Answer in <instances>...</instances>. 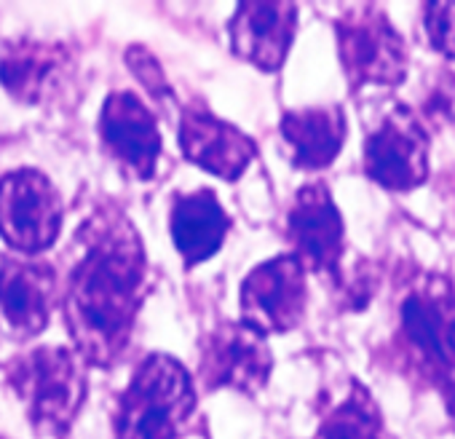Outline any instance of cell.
Wrapping results in <instances>:
<instances>
[{
  "label": "cell",
  "mask_w": 455,
  "mask_h": 439,
  "mask_svg": "<svg viewBox=\"0 0 455 439\" xmlns=\"http://www.w3.org/2000/svg\"><path fill=\"white\" fill-rule=\"evenodd\" d=\"M84 247L68 276L65 324L76 354L94 367H113L129 348L145 298L148 263L132 220L105 206L78 231Z\"/></svg>",
  "instance_id": "6da1fadb"
},
{
  "label": "cell",
  "mask_w": 455,
  "mask_h": 439,
  "mask_svg": "<svg viewBox=\"0 0 455 439\" xmlns=\"http://www.w3.org/2000/svg\"><path fill=\"white\" fill-rule=\"evenodd\" d=\"M399 351L420 383L431 386L455 420V287L439 274H426L399 303Z\"/></svg>",
  "instance_id": "7a4b0ae2"
},
{
  "label": "cell",
  "mask_w": 455,
  "mask_h": 439,
  "mask_svg": "<svg viewBox=\"0 0 455 439\" xmlns=\"http://www.w3.org/2000/svg\"><path fill=\"white\" fill-rule=\"evenodd\" d=\"M6 380L38 436H65L86 399L81 356L65 346H41L14 356L6 364Z\"/></svg>",
  "instance_id": "3957f363"
},
{
  "label": "cell",
  "mask_w": 455,
  "mask_h": 439,
  "mask_svg": "<svg viewBox=\"0 0 455 439\" xmlns=\"http://www.w3.org/2000/svg\"><path fill=\"white\" fill-rule=\"evenodd\" d=\"M196 410L188 370L166 356H148L116 407V439H180Z\"/></svg>",
  "instance_id": "277c9868"
},
{
  "label": "cell",
  "mask_w": 455,
  "mask_h": 439,
  "mask_svg": "<svg viewBox=\"0 0 455 439\" xmlns=\"http://www.w3.org/2000/svg\"><path fill=\"white\" fill-rule=\"evenodd\" d=\"M338 54L348 86H399L407 76V46L375 4H359L335 22Z\"/></svg>",
  "instance_id": "5b68a950"
},
{
  "label": "cell",
  "mask_w": 455,
  "mask_h": 439,
  "mask_svg": "<svg viewBox=\"0 0 455 439\" xmlns=\"http://www.w3.org/2000/svg\"><path fill=\"white\" fill-rule=\"evenodd\" d=\"M62 198L52 180L36 169H17L0 180V236L22 252L49 250L62 228Z\"/></svg>",
  "instance_id": "8992f818"
},
{
  "label": "cell",
  "mask_w": 455,
  "mask_h": 439,
  "mask_svg": "<svg viewBox=\"0 0 455 439\" xmlns=\"http://www.w3.org/2000/svg\"><path fill=\"white\" fill-rule=\"evenodd\" d=\"M364 172L386 190H412L428 177V134L420 116L396 105L364 142Z\"/></svg>",
  "instance_id": "52a82bcc"
},
{
  "label": "cell",
  "mask_w": 455,
  "mask_h": 439,
  "mask_svg": "<svg viewBox=\"0 0 455 439\" xmlns=\"http://www.w3.org/2000/svg\"><path fill=\"white\" fill-rule=\"evenodd\" d=\"M274 356L266 335L244 322L217 324L201 343L198 378L204 388L258 394L271 378Z\"/></svg>",
  "instance_id": "ba28073f"
},
{
  "label": "cell",
  "mask_w": 455,
  "mask_h": 439,
  "mask_svg": "<svg viewBox=\"0 0 455 439\" xmlns=\"http://www.w3.org/2000/svg\"><path fill=\"white\" fill-rule=\"evenodd\" d=\"M306 268L295 255L260 263L242 284V322L258 332H290L303 322Z\"/></svg>",
  "instance_id": "9c48e42d"
},
{
  "label": "cell",
  "mask_w": 455,
  "mask_h": 439,
  "mask_svg": "<svg viewBox=\"0 0 455 439\" xmlns=\"http://www.w3.org/2000/svg\"><path fill=\"white\" fill-rule=\"evenodd\" d=\"M287 236L295 250L292 255L306 271L338 276L346 228L324 182H311L298 190L287 214Z\"/></svg>",
  "instance_id": "30bf717a"
},
{
  "label": "cell",
  "mask_w": 455,
  "mask_h": 439,
  "mask_svg": "<svg viewBox=\"0 0 455 439\" xmlns=\"http://www.w3.org/2000/svg\"><path fill=\"white\" fill-rule=\"evenodd\" d=\"M100 137L108 153L137 180L156 174L161 134L153 113L134 92H113L100 116Z\"/></svg>",
  "instance_id": "8fae6325"
},
{
  "label": "cell",
  "mask_w": 455,
  "mask_h": 439,
  "mask_svg": "<svg viewBox=\"0 0 455 439\" xmlns=\"http://www.w3.org/2000/svg\"><path fill=\"white\" fill-rule=\"evenodd\" d=\"M57 298V274L41 260L6 258L0 266V324L12 338L44 332Z\"/></svg>",
  "instance_id": "7c38bea8"
},
{
  "label": "cell",
  "mask_w": 455,
  "mask_h": 439,
  "mask_svg": "<svg viewBox=\"0 0 455 439\" xmlns=\"http://www.w3.org/2000/svg\"><path fill=\"white\" fill-rule=\"evenodd\" d=\"M180 148L188 161L222 180H239L258 153L252 137L196 102L180 116Z\"/></svg>",
  "instance_id": "4fadbf2b"
},
{
  "label": "cell",
  "mask_w": 455,
  "mask_h": 439,
  "mask_svg": "<svg viewBox=\"0 0 455 439\" xmlns=\"http://www.w3.org/2000/svg\"><path fill=\"white\" fill-rule=\"evenodd\" d=\"M298 6L279 0H244L231 20L234 52L263 73L282 70L295 41Z\"/></svg>",
  "instance_id": "5bb4252c"
},
{
  "label": "cell",
  "mask_w": 455,
  "mask_h": 439,
  "mask_svg": "<svg viewBox=\"0 0 455 439\" xmlns=\"http://www.w3.org/2000/svg\"><path fill=\"white\" fill-rule=\"evenodd\" d=\"M68 76L70 54L65 46L14 41L0 54V84L25 105H44L60 97Z\"/></svg>",
  "instance_id": "9a60e30c"
},
{
  "label": "cell",
  "mask_w": 455,
  "mask_h": 439,
  "mask_svg": "<svg viewBox=\"0 0 455 439\" xmlns=\"http://www.w3.org/2000/svg\"><path fill=\"white\" fill-rule=\"evenodd\" d=\"M231 228L217 196L206 188L180 193L172 206V242L185 266H198L220 252L225 234Z\"/></svg>",
  "instance_id": "2e32d148"
},
{
  "label": "cell",
  "mask_w": 455,
  "mask_h": 439,
  "mask_svg": "<svg viewBox=\"0 0 455 439\" xmlns=\"http://www.w3.org/2000/svg\"><path fill=\"white\" fill-rule=\"evenodd\" d=\"M282 137L292 150V164L308 172L330 166L346 142V116L338 105L287 110Z\"/></svg>",
  "instance_id": "e0dca14e"
},
{
  "label": "cell",
  "mask_w": 455,
  "mask_h": 439,
  "mask_svg": "<svg viewBox=\"0 0 455 439\" xmlns=\"http://www.w3.org/2000/svg\"><path fill=\"white\" fill-rule=\"evenodd\" d=\"M314 439H383V418L372 394L354 380L348 396L324 415Z\"/></svg>",
  "instance_id": "ac0fdd59"
},
{
  "label": "cell",
  "mask_w": 455,
  "mask_h": 439,
  "mask_svg": "<svg viewBox=\"0 0 455 439\" xmlns=\"http://www.w3.org/2000/svg\"><path fill=\"white\" fill-rule=\"evenodd\" d=\"M423 22L431 46L455 62V0H431V4H423Z\"/></svg>",
  "instance_id": "d6986e66"
},
{
  "label": "cell",
  "mask_w": 455,
  "mask_h": 439,
  "mask_svg": "<svg viewBox=\"0 0 455 439\" xmlns=\"http://www.w3.org/2000/svg\"><path fill=\"white\" fill-rule=\"evenodd\" d=\"M126 62L132 68V73L137 76V81L153 94V97H166L169 94V81L158 65V60L145 49V46H132L126 52Z\"/></svg>",
  "instance_id": "ffe728a7"
},
{
  "label": "cell",
  "mask_w": 455,
  "mask_h": 439,
  "mask_svg": "<svg viewBox=\"0 0 455 439\" xmlns=\"http://www.w3.org/2000/svg\"><path fill=\"white\" fill-rule=\"evenodd\" d=\"M426 110L447 124L455 126V76L452 73H439L436 84L428 94Z\"/></svg>",
  "instance_id": "44dd1931"
}]
</instances>
